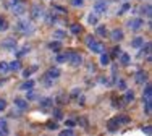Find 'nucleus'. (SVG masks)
Masks as SVG:
<instances>
[{
  "label": "nucleus",
  "mask_w": 152,
  "mask_h": 136,
  "mask_svg": "<svg viewBox=\"0 0 152 136\" xmlns=\"http://www.w3.org/2000/svg\"><path fill=\"white\" fill-rule=\"evenodd\" d=\"M0 135H2V136H7V135H10L8 122H7V120H2V118H0Z\"/></svg>",
  "instance_id": "obj_21"
},
{
  "label": "nucleus",
  "mask_w": 152,
  "mask_h": 136,
  "mask_svg": "<svg viewBox=\"0 0 152 136\" xmlns=\"http://www.w3.org/2000/svg\"><path fill=\"white\" fill-rule=\"evenodd\" d=\"M107 10H108L107 0H95L94 2V13H97V15H104V13H107Z\"/></svg>",
  "instance_id": "obj_5"
},
{
  "label": "nucleus",
  "mask_w": 152,
  "mask_h": 136,
  "mask_svg": "<svg viewBox=\"0 0 152 136\" xmlns=\"http://www.w3.org/2000/svg\"><path fill=\"white\" fill-rule=\"evenodd\" d=\"M152 99V86L149 83H144V89H142V100Z\"/></svg>",
  "instance_id": "obj_17"
},
{
  "label": "nucleus",
  "mask_w": 152,
  "mask_h": 136,
  "mask_svg": "<svg viewBox=\"0 0 152 136\" xmlns=\"http://www.w3.org/2000/svg\"><path fill=\"white\" fill-rule=\"evenodd\" d=\"M65 36H66V33L63 31V29H55V31H54V37H55V39H58V41H62Z\"/></svg>",
  "instance_id": "obj_38"
},
{
  "label": "nucleus",
  "mask_w": 152,
  "mask_h": 136,
  "mask_svg": "<svg viewBox=\"0 0 152 136\" xmlns=\"http://www.w3.org/2000/svg\"><path fill=\"white\" fill-rule=\"evenodd\" d=\"M37 70H39V65H33V66H29V68H25V70L21 71V74H23V78L26 79V78H29L34 71H37Z\"/></svg>",
  "instance_id": "obj_23"
},
{
  "label": "nucleus",
  "mask_w": 152,
  "mask_h": 136,
  "mask_svg": "<svg viewBox=\"0 0 152 136\" xmlns=\"http://www.w3.org/2000/svg\"><path fill=\"white\" fill-rule=\"evenodd\" d=\"M120 63L123 66H130L131 65V55L128 54V52H120Z\"/></svg>",
  "instance_id": "obj_15"
},
{
  "label": "nucleus",
  "mask_w": 152,
  "mask_h": 136,
  "mask_svg": "<svg viewBox=\"0 0 152 136\" xmlns=\"http://www.w3.org/2000/svg\"><path fill=\"white\" fill-rule=\"evenodd\" d=\"M47 49L49 50H54V52H60V50H62V42L58 41H50L49 44H47Z\"/></svg>",
  "instance_id": "obj_20"
},
{
  "label": "nucleus",
  "mask_w": 152,
  "mask_h": 136,
  "mask_svg": "<svg viewBox=\"0 0 152 136\" xmlns=\"http://www.w3.org/2000/svg\"><path fill=\"white\" fill-rule=\"evenodd\" d=\"M34 84H36V81H34V79L26 78V81L20 86V89H21V91H29V89H33V87H34Z\"/></svg>",
  "instance_id": "obj_24"
},
{
  "label": "nucleus",
  "mask_w": 152,
  "mask_h": 136,
  "mask_svg": "<svg viewBox=\"0 0 152 136\" xmlns=\"http://www.w3.org/2000/svg\"><path fill=\"white\" fill-rule=\"evenodd\" d=\"M118 128H120V123L117 122V118L113 117V118H110L107 122V130L110 133H115V131H118Z\"/></svg>",
  "instance_id": "obj_16"
},
{
  "label": "nucleus",
  "mask_w": 152,
  "mask_h": 136,
  "mask_svg": "<svg viewBox=\"0 0 152 136\" xmlns=\"http://www.w3.org/2000/svg\"><path fill=\"white\" fill-rule=\"evenodd\" d=\"M52 12H57V13H63V15H66V8H63L62 5H52Z\"/></svg>",
  "instance_id": "obj_41"
},
{
  "label": "nucleus",
  "mask_w": 152,
  "mask_h": 136,
  "mask_svg": "<svg viewBox=\"0 0 152 136\" xmlns=\"http://www.w3.org/2000/svg\"><path fill=\"white\" fill-rule=\"evenodd\" d=\"M39 105H41V109H44V110H50V109L54 107V97H42L41 100H39Z\"/></svg>",
  "instance_id": "obj_11"
},
{
  "label": "nucleus",
  "mask_w": 152,
  "mask_h": 136,
  "mask_svg": "<svg viewBox=\"0 0 152 136\" xmlns=\"http://www.w3.org/2000/svg\"><path fill=\"white\" fill-rule=\"evenodd\" d=\"M142 133H146V135H151V133H152V126H151V125H147V126H142Z\"/></svg>",
  "instance_id": "obj_53"
},
{
  "label": "nucleus",
  "mask_w": 152,
  "mask_h": 136,
  "mask_svg": "<svg viewBox=\"0 0 152 136\" xmlns=\"http://www.w3.org/2000/svg\"><path fill=\"white\" fill-rule=\"evenodd\" d=\"M65 126L74 128V126H76V122H74V120H71V118H68V120H65Z\"/></svg>",
  "instance_id": "obj_48"
},
{
  "label": "nucleus",
  "mask_w": 152,
  "mask_h": 136,
  "mask_svg": "<svg viewBox=\"0 0 152 136\" xmlns=\"http://www.w3.org/2000/svg\"><path fill=\"white\" fill-rule=\"evenodd\" d=\"M71 5H73V7H82V5H84V0H71Z\"/></svg>",
  "instance_id": "obj_51"
},
{
  "label": "nucleus",
  "mask_w": 152,
  "mask_h": 136,
  "mask_svg": "<svg viewBox=\"0 0 152 136\" xmlns=\"http://www.w3.org/2000/svg\"><path fill=\"white\" fill-rule=\"evenodd\" d=\"M7 110V100L5 99H0V112Z\"/></svg>",
  "instance_id": "obj_52"
},
{
  "label": "nucleus",
  "mask_w": 152,
  "mask_h": 136,
  "mask_svg": "<svg viewBox=\"0 0 152 136\" xmlns=\"http://www.w3.org/2000/svg\"><path fill=\"white\" fill-rule=\"evenodd\" d=\"M128 10H131V5H130V3H125L123 7H121V10L118 12V15H123V13H126Z\"/></svg>",
  "instance_id": "obj_47"
},
{
  "label": "nucleus",
  "mask_w": 152,
  "mask_h": 136,
  "mask_svg": "<svg viewBox=\"0 0 152 136\" xmlns=\"http://www.w3.org/2000/svg\"><path fill=\"white\" fill-rule=\"evenodd\" d=\"M45 76H49L50 79H57V78L62 76V70H60L58 66H52V68L47 70V74H45Z\"/></svg>",
  "instance_id": "obj_13"
},
{
  "label": "nucleus",
  "mask_w": 152,
  "mask_h": 136,
  "mask_svg": "<svg viewBox=\"0 0 152 136\" xmlns=\"http://www.w3.org/2000/svg\"><path fill=\"white\" fill-rule=\"evenodd\" d=\"M87 23H89V25H92V26L99 25V16H97V13H89V15H87Z\"/></svg>",
  "instance_id": "obj_32"
},
{
  "label": "nucleus",
  "mask_w": 152,
  "mask_h": 136,
  "mask_svg": "<svg viewBox=\"0 0 152 136\" xmlns=\"http://www.w3.org/2000/svg\"><path fill=\"white\" fill-rule=\"evenodd\" d=\"M21 66H23V65H21V60H20V58H16V60H13L12 63H8V70L10 71H20Z\"/></svg>",
  "instance_id": "obj_25"
},
{
  "label": "nucleus",
  "mask_w": 152,
  "mask_h": 136,
  "mask_svg": "<svg viewBox=\"0 0 152 136\" xmlns=\"http://www.w3.org/2000/svg\"><path fill=\"white\" fill-rule=\"evenodd\" d=\"M76 125H81V126L87 128V117H79L78 118V123Z\"/></svg>",
  "instance_id": "obj_45"
},
{
  "label": "nucleus",
  "mask_w": 152,
  "mask_h": 136,
  "mask_svg": "<svg viewBox=\"0 0 152 136\" xmlns=\"http://www.w3.org/2000/svg\"><path fill=\"white\" fill-rule=\"evenodd\" d=\"M29 50H31V49H29L28 45H25V47H21L20 50H18V49L15 50V55H16V58H21V57H23V55L29 54Z\"/></svg>",
  "instance_id": "obj_33"
},
{
  "label": "nucleus",
  "mask_w": 152,
  "mask_h": 136,
  "mask_svg": "<svg viewBox=\"0 0 152 136\" xmlns=\"http://www.w3.org/2000/svg\"><path fill=\"white\" fill-rule=\"evenodd\" d=\"M3 83H7V78H5V79H0V86H3Z\"/></svg>",
  "instance_id": "obj_54"
},
{
  "label": "nucleus",
  "mask_w": 152,
  "mask_h": 136,
  "mask_svg": "<svg viewBox=\"0 0 152 136\" xmlns=\"http://www.w3.org/2000/svg\"><path fill=\"white\" fill-rule=\"evenodd\" d=\"M141 12L146 13V18L149 20V18H151V5H144L142 8H141Z\"/></svg>",
  "instance_id": "obj_43"
},
{
  "label": "nucleus",
  "mask_w": 152,
  "mask_h": 136,
  "mask_svg": "<svg viewBox=\"0 0 152 136\" xmlns=\"http://www.w3.org/2000/svg\"><path fill=\"white\" fill-rule=\"evenodd\" d=\"M54 100H55L57 104H60V105H63V104H66V102H68V97H66L65 94H58Z\"/></svg>",
  "instance_id": "obj_36"
},
{
  "label": "nucleus",
  "mask_w": 152,
  "mask_h": 136,
  "mask_svg": "<svg viewBox=\"0 0 152 136\" xmlns=\"http://www.w3.org/2000/svg\"><path fill=\"white\" fill-rule=\"evenodd\" d=\"M142 109H144V113L146 115H151L152 113V99L142 100Z\"/></svg>",
  "instance_id": "obj_26"
},
{
  "label": "nucleus",
  "mask_w": 152,
  "mask_h": 136,
  "mask_svg": "<svg viewBox=\"0 0 152 136\" xmlns=\"http://www.w3.org/2000/svg\"><path fill=\"white\" fill-rule=\"evenodd\" d=\"M44 16V8L42 5H33L31 7V20L36 21V20H41Z\"/></svg>",
  "instance_id": "obj_7"
},
{
  "label": "nucleus",
  "mask_w": 152,
  "mask_h": 136,
  "mask_svg": "<svg viewBox=\"0 0 152 136\" xmlns=\"http://www.w3.org/2000/svg\"><path fill=\"white\" fill-rule=\"evenodd\" d=\"M108 36L112 37V41L113 42H121L125 39V33L120 28H117V29H113L112 33H108Z\"/></svg>",
  "instance_id": "obj_9"
},
{
  "label": "nucleus",
  "mask_w": 152,
  "mask_h": 136,
  "mask_svg": "<svg viewBox=\"0 0 152 136\" xmlns=\"http://www.w3.org/2000/svg\"><path fill=\"white\" fill-rule=\"evenodd\" d=\"M120 52H121V50H120V47H118V45H115V47H113V50H112V54H110V58H117L120 55Z\"/></svg>",
  "instance_id": "obj_44"
},
{
  "label": "nucleus",
  "mask_w": 152,
  "mask_h": 136,
  "mask_svg": "<svg viewBox=\"0 0 152 136\" xmlns=\"http://www.w3.org/2000/svg\"><path fill=\"white\" fill-rule=\"evenodd\" d=\"M12 12L15 13L16 16H21V15H25V13H26V7H25V3H23V2H16V3H13Z\"/></svg>",
  "instance_id": "obj_12"
},
{
  "label": "nucleus",
  "mask_w": 152,
  "mask_h": 136,
  "mask_svg": "<svg viewBox=\"0 0 152 136\" xmlns=\"http://www.w3.org/2000/svg\"><path fill=\"white\" fill-rule=\"evenodd\" d=\"M79 96H81V89L79 87H74V89L70 91V99H78Z\"/></svg>",
  "instance_id": "obj_40"
},
{
  "label": "nucleus",
  "mask_w": 152,
  "mask_h": 136,
  "mask_svg": "<svg viewBox=\"0 0 152 136\" xmlns=\"http://www.w3.org/2000/svg\"><path fill=\"white\" fill-rule=\"evenodd\" d=\"M16 2H21V0H12V3H16Z\"/></svg>",
  "instance_id": "obj_55"
},
{
  "label": "nucleus",
  "mask_w": 152,
  "mask_h": 136,
  "mask_svg": "<svg viewBox=\"0 0 152 136\" xmlns=\"http://www.w3.org/2000/svg\"><path fill=\"white\" fill-rule=\"evenodd\" d=\"M95 34L99 37H107L108 36V29L105 25H95Z\"/></svg>",
  "instance_id": "obj_18"
},
{
  "label": "nucleus",
  "mask_w": 152,
  "mask_h": 136,
  "mask_svg": "<svg viewBox=\"0 0 152 136\" xmlns=\"http://www.w3.org/2000/svg\"><path fill=\"white\" fill-rule=\"evenodd\" d=\"M70 33L74 34V36H78V34L82 33V26L79 25V23H73V25L70 26Z\"/></svg>",
  "instance_id": "obj_29"
},
{
  "label": "nucleus",
  "mask_w": 152,
  "mask_h": 136,
  "mask_svg": "<svg viewBox=\"0 0 152 136\" xmlns=\"http://www.w3.org/2000/svg\"><path fill=\"white\" fill-rule=\"evenodd\" d=\"M66 54V62L70 63L71 66H81L82 65V55L74 52V50H68Z\"/></svg>",
  "instance_id": "obj_3"
},
{
  "label": "nucleus",
  "mask_w": 152,
  "mask_h": 136,
  "mask_svg": "<svg viewBox=\"0 0 152 136\" xmlns=\"http://www.w3.org/2000/svg\"><path fill=\"white\" fill-rule=\"evenodd\" d=\"M45 126H47V130H50V131H58L60 125H58V120H50V122L45 123Z\"/></svg>",
  "instance_id": "obj_28"
},
{
  "label": "nucleus",
  "mask_w": 152,
  "mask_h": 136,
  "mask_svg": "<svg viewBox=\"0 0 152 136\" xmlns=\"http://www.w3.org/2000/svg\"><path fill=\"white\" fill-rule=\"evenodd\" d=\"M16 29L25 36H33L36 33V26H34L33 20H20L16 23Z\"/></svg>",
  "instance_id": "obj_2"
},
{
  "label": "nucleus",
  "mask_w": 152,
  "mask_h": 136,
  "mask_svg": "<svg viewBox=\"0 0 152 136\" xmlns=\"http://www.w3.org/2000/svg\"><path fill=\"white\" fill-rule=\"evenodd\" d=\"M60 135H62V136H73L74 135V130H73V128H68V126H66L65 130H62V131H60Z\"/></svg>",
  "instance_id": "obj_42"
},
{
  "label": "nucleus",
  "mask_w": 152,
  "mask_h": 136,
  "mask_svg": "<svg viewBox=\"0 0 152 136\" xmlns=\"http://www.w3.org/2000/svg\"><path fill=\"white\" fill-rule=\"evenodd\" d=\"M115 118H117V122H118L120 125H128L130 122H131V118H130L128 115H125V113H120V115L115 117Z\"/></svg>",
  "instance_id": "obj_30"
},
{
  "label": "nucleus",
  "mask_w": 152,
  "mask_h": 136,
  "mask_svg": "<svg viewBox=\"0 0 152 136\" xmlns=\"http://www.w3.org/2000/svg\"><path fill=\"white\" fill-rule=\"evenodd\" d=\"M115 86L118 87L120 91H125V89L128 87V84H126V81H125V79L120 78V79H117V81H115Z\"/></svg>",
  "instance_id": "obj_35"
},
{
  "label": "nucleus",
  "mask_w": 152,
  "mask_h": 136,
  "mask_svg": "<svg viewBox=\"0 0 152 136\" xmlns=\"http://www.w3.org/2000/svg\"><path fill=\"white\" fill-rule=\"evenodd\" d=\"M142 44H144V37H141V36H136L131 41V47H134V49H139Z\"/></svg>",
  "instance_id": "obj_31"
},
{
  "label": "nucleus",
  "mask_w": 152,
  "mask_h": 136,
  "mask_svg": "<svg viewBox=\"0 0 152 136\" xmlns=\"http://www.w3.org/2000/svg\"><path fill=\"white\" fill-rule=\"evenodd\" d=\"M123 100H125V104H130V102H133L134 100V91L133 89H125V96H123Z\"/></svg>",
  "instance_id": "obj_22"
},
{
  "label": "nucleus",
  "mask_w": 152,
  "mask_h": 136,
  "mask_svg": "<svg viewBox=\"0 0 152 136\" xmlns=\"http://www.w3.org/2000/svg\"><path fill=\"white\" fill-rule=\"evenodd\" d=\"M84 42H86L87 49H89L92 54H102L104 50H105V45H104L100 41H97V39H95V36H92V34L86 36Z\"/></svg>",
  "instance_id": "obj_1"
},
{
  "label": "nucleus",
  "mask_w": 152,
  "mask_h": 136,
  "mask_svg": "<svg viewBox=\"0 0 152 136\" xmlns=\"http://www.w3.org/2000/svg\"><path fill=\"white\" fill-rule=\"evenodd\" d=\"M134 81H136V84H144V83H147V71L138 70L134 73Z\"/></svg>",
  "instance_id": "obj_10"
},
{
  "label": "nucleus",
  "mask_w": 152,
  "mask_h": 136,
  "mask_svg": "<svg viewBox=\"0 0 152 136\" xmlns=\"http://www.w3.org/2000/svg\"><path fill=\"white\" fill-rule=\"evenodd\" d=\"M99 55H100V65H102V66H108V65H110V62H112L110 55L105 54V52H102V54H99Z\"/></svg>",
  "instance_id": "obj_27"
},
{
  "label": "nucleus",
  "mask_w": 152,
  "mask_h": 136,
  "mask_svg": "<svg viewBox=\"0 0 152 136\" xmlns=\"http://www.w3.org/2000/svg\"><path fill=\"white\" fill-rule=\"evenodd\" d=\"M8 28H10L8 21L5 20V18H2V16H0V33H3V31H7Z\"/></svg>",
  "instance_id": "obj_37"
},
{
  "label": "nucleus",
  "mask_w": 152,
  "mask_h": 136,
  "mask_svg": "<svg viewBox=\"0 0 152 136\" xmlns=\"http://www.w3.org/2000/svg\"><path fill=\"white\" fill-rule=\"evenodd\" d=\"M126 26L131 29V31H139V29L144 26V20L142 18H131V20L126 23Z\"/></svg>",
  "instance_id": "obj_6"
},
{
  "label": "nucleus",
  "mask_w": 152,
  "mask_h": 136,
  "mask_svg": "<svg viewBox=\"0 0 152 136\" xmlns=\"http://www.w3.org/2000/svg\"><path fill=\"white\" fill-rule=\"evenodd\" d=\"M52 83H54V79H50L49 76H44V86L45 87H50L52 86Z\"/></svg>",
  "instance_id": "obj_49"
},
{
  "label": "nucleus",
  "mask_w": 152,
  "mask_h": 136,
  "mask_svg": "<svg viewBox=\"0 0 152 136\" xmlns=\"http://www.w3.org/2000/svg\"><path fill=\"white\" fill-rule=\"evenodd\" d=\"M57 54H58V52H57ZM55 60H57L58 63H65L66 62V54H58Z\"/></svg>",
  "instance_id": "obj_46"
},
{
  "label": "nucleus",
  "mask_w": 152,
  "mask_h": 136,
  "mask_svg": "<svg viewBox=\"0 0 152 136\" xmlns=\"http://www.w3.org/2000/svg\"><path fill=\"white\" fill-rule=\"evenodd\" d=\"M44 18H45V23H47V25H55V23H57V21H58L57 15H55L54 12L44 13Z\"/></svg>",
  "instance_id": "obj_19"
},
{
  "label": "nucleus",
  "mask_w": 152,
  "mask_h": 136,
  "mask_svg": "<svg viewBox=\"0 0 152 136\" xmlns=\"http://www.w3.org/2000/svg\"><path fill=\"white\" fill-rule=\"evenodd\" d=\"M52 117H54V120H62L63 118V112L62 109H58V107H52Z\"/></svg>",
  "instance_id": "obj_34"
},
{
  "label": "nucleus",
  "mask_w": 152,
  "mask_h": 136,
  "mask_svg": "<svg viewBox=\"0 0 152 136\" xmlns=\"http://www.w3.org/2000/svg\"><path fill=\"white\" fill-rule=\"evenodd\" d=\"M13 104H15V107L18 109V110H28V107H29V104H28V100L25 99V97H15V100H13Z\"/></svg>",
  "instance_id": "obj_8"
},
{
  "label": "nucleus",
  "mask_w": 152,
  "mask_h": 136,
  "mask_svg": "<svg viewBox=\"0 0 152 136\" xmlns=\"http://www.w3.org/2000/svg\"><path fill=\"white\" fill-rule=\"evenodd\" d=\"M8 62H3V60H0V73L2 74H7L8 73Z\"/></svg>",
  "instance_id": "obj_39"
},
{
  "label": "nucleus",
  "mask_w": 152,
  "mask_h": 136,
  "mask_svg": "<svg viewBox=\"0 0 152 136\" xmlns=\"http://www.w3.org/2000/svg\"><path fill=\"white\" fill-rule=\"evenodd\" d=\"M0 47L3 50H8V52H15L18 49V44L13 37H7V39H3V41L0 42Z\"/></svg>",
  "instance_id": "obj_4"
},
{
  "label": "nucleus",
  "mask_w": 152,
  "mask_h": 136,
  "mask_svg": "<svg viewBox=\"0 0 152 136\" xmlns=\"http://www.w3.org/2000/svg\"><path fill=\"white\" fill-rule=\"evenodd\" d=\"M36 99H37V96L34 92H31V89H29V92L26 94V100H36Z\"/></svg>",
  "instance_id": "obj_50"
},
{
  "label": "nucleus",
  "mask_w": 152,
  "mask_h": 136,
  "mask_svg": "<svg viewBox=\"0 0 152 136\" xmlns=\"http://www.w3.org/2000/svg\"><path fill=\"white\" fill-rule=\"evenodd\" d=\"M151 54V42H144L142 45L139 47V52H138V58H142L146 55Z\"/></svg>",
  "instance_id": "obj_14"
}]
</instances>
